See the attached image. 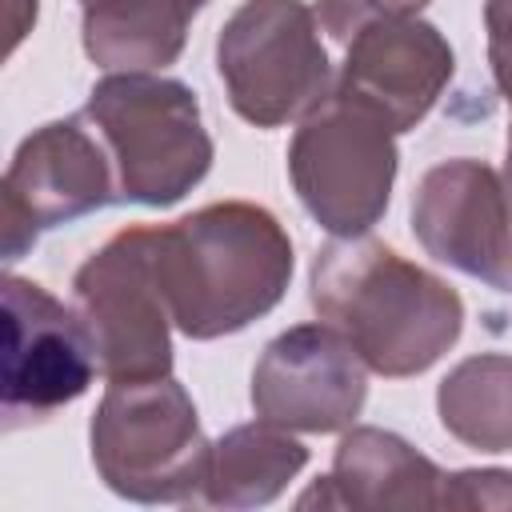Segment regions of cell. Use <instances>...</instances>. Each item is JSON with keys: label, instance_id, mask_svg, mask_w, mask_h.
<instances>
[{"label": "cell", "instance_id": "cell-18", "mask_svg": "<svg viewBox=\"0 0 512 512\" xmlns=\"http://www.w3.org/2000/svg\"><path fill=\"white\" fill-rule=\"evenodd\" d=\"M484 28H488L492 80L508 104V140H512V0H484Z\"/></svg>", "mask_w": 512, "mask_h": 512}, {"label": "cell", "instance_id": "cell-1", "mask_svg": "<svg viewBox=\"0 0 512 512\" xmlns=\"http://www.w3.org/2000/svg\"><path fill=\"white\" fill-rule=\"evenodd\" d=\"M308 300L380 376L428 372L464 332L460 292L372 236H336L312 256Z\"/></svg>", "mask_w": 512, "mask_h": 512}, {"label": "cell", "instance_id": "cell-2", "mask_svg": "<svg viewBox=\"0 0 512 512\" xmlns=\"http://www.w3.org/2000/svg\"><path fill=\"white\" fill-rule=\"evenodd\" d=\"M152 272L172 324L188 340H220L284 300L292 240L268 208L220 200L152 228Z\"/></svg>", "mask_w": 512, "mask_h": 512}, {"label": "cell", "instance_id": "cell-19", "mask_svg": "<svg viewBox=\"0 0 512 512\" xmlns=\"http://www.w3.org/2000/svg\"><path fill=\"white\" fill-rule=\"evenodd\" d=\"M36 20V0H12V32H8V48H16L20 44V36L28 32V24Z\"/></svg>", "mask_w": 512, "mask_h": 512}, {"label": "cell", "instance_id": "cell-15", "mask_svg": "<svg viewBox=\"0 0 512 512\" xmlns=\"http://www.w3.org/2000/svg\"><path fill=\"white\" fill-rule=\"evenodd\" d=\"M308 464V448L272 420L228 428L212 444L208 476L192 504L204 508H256L276 500L288 480Z\"/></svg>", "mask_w": 512, "mask_h": 512}, {"label": "cell", "instance_id": "cell-10", "mask_svg": "<svg viewBox=\"0 0 512 512\" xmlns=\"http://www.w3.org/2000/svg\"><path fill=\"white\" fill-rule=\"evenodd\" d=\"M4 432L40 424L80 400L100 372L96 340L76 308H64L48 288L4 276Z\"/></svg>", "mask_w": 512, "mask_h": 512}, {"label": "cell", "instance_id": "cell-6", "mask_svg": "<svg viewBox=\"0 0 512 512\" xmlns=\"http://www.w3.org/2000/svg\"><path fill=\"white\" fill-rule=\"evenodd\" d=\"M228 104L256 128L304 120L336 88L316 8L304 0H244L216 36Z\"/></svg>", "mask_w": 512, "mask_h": 512}, {"label": "cell", "instance_id": "cell-12", "mask_svg": "<svg viewBox=\"0 0 512 512\" xmlns=\"http://www.w3.org/2000/svg\"><path fill=\"white\" fill-rule=\"evenodd\" d=\"M248 396L288 432H344L368 400V364L332 324H296L264 344Z\"/></svg>", "mask_w": 512, "mask_h": 512}, {"label": "cell", "instance_id": "cell-21", "mask_svg": "<svg viewBox=\"0 0 512 512\" xmlns=\"http://www.w3.org/2000/svg\"><path fill=\"white\" fill-rule=\"evenodd\" d=\"M80 4H84V0H80Z\"/></svg>", "mask_w": 512, "mask_h": 512}, {"label": "cell", "instance_id": "cell-3", "mask_svg": "<svg viewBox=\"0 0 512 512\" xmlns=\"http://www.w3.org/2000/svg\"><path fill=\"white\" fill-rule=\"evenodd\" d=\"M100 132L120 204L172 208L212 168V136L188 84L156 72H112L92 84L84 108Z\"/></svg>", "mask_w": 512, "mask_h": 512}, {"label": "cell", "instance_id": "cell-20", "mask_svg": "<svg viewBox=\"0 0 512 512\" xmlns=\"http://www.w3.org/2000/svg\"><path fill=\"white\" fill-rule=\"evenodd\" d=\"M376 8H388V12H404V16H416L428 0H372Z\"/></svg>", "mask_w": 512, "mask_h": 512}, {"label": "cell", "instance_id": "cell-14", "mask_svg": "<svg viewBox=\"0 0 512 512\" xmlns=\"http://www.w3.org/2000/svg\"><path fill=\"white\" fill-rule=\"evenodd\" d=\"M208 0H84V52L108 72L176 64L188 24Z\"/></svg>", "mask_w": 512, "mask_h": 512}, {"label": "cell", "instance_id": "cell-5", "mask_svg": "<svg viewBox=\"0 0 512 512\" xmlns=\"http://www.w3.org/2000/svg\"><path fill=\"white\" fill-rule=\"evenodd\" d=\"M316 20L340 48L332 92L376 112L396 136L432 112L456 72L452 44L420 16L388 12L372 0H320Z\"/></svg>", "mask_w": 512, "mask_h": 512}, {"label": "cell", "instance_id": "cell-7", "mask_svg": "<svg viewBox=\"0 0 512 512\" xmlns=\"http://www.w3.org/2000/svg\"><path fill=\"white\" fill-rule=\"evenodd\" d=\"M396 132L348 96H328L312 108L292 144L288 176L308 216L332 236H364L392 200Z\"/></svg>", "mask_w": 512, "mask_h": 512}, {"label": "cell", "instance_id": "cell-4", "mask_svg": "<svg viewBox=\"0 0 512 512\" xmlns=\"http://www.w3.org/2000/svg\"><path fill=\"white\" fill-rule=\"evenodd\" d=\"M88 444L96 476L136 504H192L212 460L196 404L172 376L108 384Z\"/></svg>", "mask_w": 512, "mask_h": 512}, {"label": "cell", "instance_id": "cell-13", "mask_svg": "<svg viewBox=\"0 0 512 512\" xmlns=\"http://www.w3.org/2000/svg\"><path fill=\"white\" fill-rule=\"evenodd\" d=\"M444 472L404 436L384 428H348L332 456V476L312 484L300 508H360V512H428L440 508Z\"/></svg>", "mask_w": 512, "mask_h": 512}, {"label": "cell", "instance_id": "cell-17", "mask_svg": "<svg viewBox=\"0 0 512 512\" xmlns=\"http://www.w3.org/2000/svg\"><path fill=\"white\" fill-rule=\"evenodd\" d=\"M440 508H512L508 468H464L440 484Z\"/></svg>", "mask_w": 512, "mask_h": 512}, {"label": "cell", "instance_id": "cell-16", "mask_svg": "<svg viewBox=\"0 0 512 512\" xmlns=\"http://www.w3.org/2000/svg\"><path fill=\"white\" fill-rule=\"evenodd\" d=\"M448 436L476 452H512V356L480 352L460 360L436 388Z\"/></svg>", "mask_w": 512, "mask_h": 512}, {"label": "cell", "instance_id": "cell-8", "mask_svg": "<svg viewBox=\"0 0 512 512\" xmlns=\"http://www.w3.org/2000/svg\"><path fill=\"white\" fill-rule=\"evenodd\" d=\"M72 300L96 340L108 384L172 372L176 324L152 272V228H124L96 248L72 276Z\"/></svg>", "mask_w": 512, "mask_h": 512}, {"label": "cell", "instance_id": "cell-9", "mask_svg": "<svg viewBox=\"0 0 512 512\" xmlns=\"http://www.w3.org/2000/svg\"><path fill=\"white\" fill-rule=\"evenodd\" d=\"M120 204L112 156L84 112L52 120L20 140L0 180V248L16 264L40 232Z\"/></svg>", "mask_w": 512, "mask_h": 512}, {"label": "cell", "instance_id": "cell-11", "mask_svg": "<svg viewBox=\"0 0 512 512\" xmlns=\"http://www.w3.org/2000/svg\"><path fill=\"white\" fill-rule=\"evenodd\" d=\"M412 232L432 260L512 292V196L484 160L432 164L412 192Z\"/></svg>", "mask_w": 512, "mask_h": 512}]
</instances>
